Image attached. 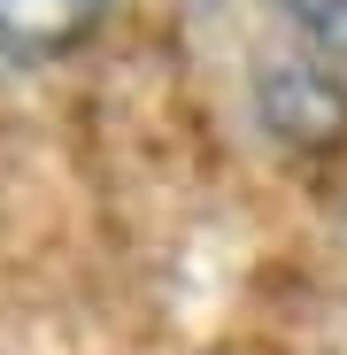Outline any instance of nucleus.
Returning a JSON list of instances; mask_svg holds the SVG:
<instances>
[{"mask_svg":"<svg viewBox=\"0 0 347 355\" xmlns=\"http://www.w3.org/2000/svg\"><path fill=\"white\" fill-rule=\"evenodd\" d=\"M108 8L116 0H0V62L16 70L62 62L108 24Z\"/></svg>","mask_w":347,"mask_h":355,"instance_id":"1","label":"nucleus"},{"mask_svg":"<svg viewBox=\"0 0 347 355\" xmlns=\"http://www.w3.org/2000/svg\"><path fill=\"white\" fill-rule=\"evenodd\" d=\"M263 8H278V24H294L317 54L347 62V0H263Z\"/></svg>","mask_w":347,"mask_h":355,"instance_id":"2","label":"nucleus"}]
</instances>
